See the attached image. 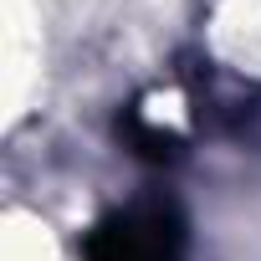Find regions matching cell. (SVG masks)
I'll return each instance as SVG.
<instances>
[{"mask_svg":"<svg viewBox=\"0 0 261 261\" xmlns=\"http://www.w3.org/2000/svg\"><path fill=\"white\" fill-rule=\"evenodd\" d=\"M190 230L174 200L149 195L123 210H108L82 236V261H185Z\"/></svg>","mask_w":261,"mask_h":261,"instance_id":"1","label":"cell"},{"mask_svg":"<svg viewBox=\"0 0 261 261\" xmlns=\"http://www.w3.org/2000/svg\"><path fill=\"white\" fill-rule=\"evenodd\" d=\"M118 134L128 139V149H134L139 159H174V149H179V139L169 134V128L149 123V118H144V113H134V108L118 118Z\"/></svg>","mask_w":261,"mask_h":261,"instance_id":"2","label":"cell"}]
</instances>
